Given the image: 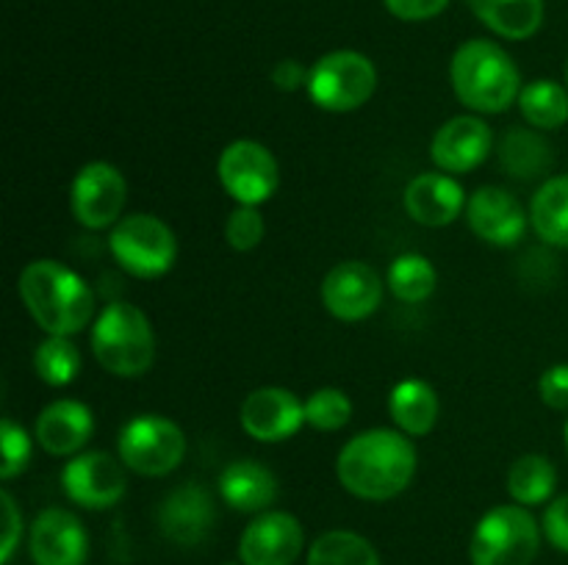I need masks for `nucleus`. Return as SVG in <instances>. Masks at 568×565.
<instances>
[{"label":"nucleus","mask_w":568,"mask_h":565,"mask_svg":"<svg viewBox=\"0 0 568 565\" xmlns=\"http://www.w3.org/2000/svg\"><path fill=\"white\" fill-rule=\"evenodd\" d=\"M342 485L353 496L386 502L403 493L416 474V449L397 430H366L342 449L336 463Z\"/></svg>","instance_id":"obj_1"},{"label":"nucleus","mask_w":568,"mask_h":565,"mask_svg":"<svg viewBox=\"0 0 568 565\" xmlns=\"http://www.w3.org/2000/svg\"><path fill=\"white\" fill-rule=\"evenodd\" d=\"M20 297L33 321L50 336H75L94 310V297L83 277L59 260H31L20 275Z\"/></svg>","instance_id":"obj_2"},{"label":"nucleus","mask_w":568,"mask_h":565,"mask_svg":"<svg viewBox=\"0 0 568 565\" xmlns=\"http://www.w3.org/2000/svg\"><path fill=\"white\" fill-rule=\"evenodd\" d=\"M449 75L460 103L480 114H503L521 94L514 59L488 39L460 44L453 55Z\"/></svg>","instance_id":"obj_3"},{"label":"nucleus","mask_w":568,"mask_h":565,"mask_svg":"<svg viewBox=\"0 0 568 565\" xmlns=\"http://www.w3.org/2000/svg\"><path fill=\"white\" fill-rule=\"evenodd\" d=\"M92 352L116 377H142L155 360L150 319L131 302L105 305L92 327Z\"/></svg>","instance_id":"obj_4"},{"label":"nucleus","mask_w":568,"mask_h":565,"mask_svg":"<svg viewBox=\"0 0 568 565\" xmlns=\"http://www.w3.org/2000/svg\"><path fill=\"white\" fill-rule=\"evenodd\" d=\"M538 524L525 504H499L475 526L471 565H530L538 554Z\"/></svg>","instance_id":"obj_5"},{"label":"nucleus","mask_w":568,"mask_h":565,"mask_svg":"<svg viewBox=\"0 0 568 565\" xmlns=\"http://www.w3.org/2000/svg\"><path fill=\"white\" fill-rule=\"evenodd\" d=\"M111 255L133 277L153 280L166 275L178 258V238L166 222L150 214H131L111 227Z\"/></svg>","instance_id":"obj_6"},{"label":"nucleus","mask_w":568,"mask_h":565,"mask_svg":"<svg viewBox=\"0 0 568 565\" xmlns=\"http://www.w3.org/2000/svg\"><path fill=\"white\" fill-rule=\"evenodd\" d=\"M305 86L320 109L344 114L361 109L375 94L377 70L364 53L333 50L316 61Z\"/></svg>","instance_id":"obj_7"},{"label":"nucleus","mask_w":568,"mask_h":565,"mask_svg":"<svg viewBox=\"0 0 568 565\" xmlns=\"http://www.w3.org/2000/svg\"><path fill=\"white\" fill-rule=\"evenodd\" d=\"M120 460L142 476H164L181 465L186 454V438L175 421L164 415H139L120 432Z\"/></svg>","instance_id":"obj_8"},{"label":"nucleus","mask_w":568,"mask_h":565,"mask_svg":"<svg viewBox=\"0 0 568 565\" xmlns=\"http://www.w3.org/2000/svg\"><path fill=\"white\" fill-rule=\"evenodd\" d=\"M220 183L239 205H261L275 194L281 175H277V161L264 144L253 138H239L227 144L220 155Z\"/></svg>","instance_id":"obj_9"},{"label":"nucleus","mask_w":568,"mask_h":565,"mask_svg":"<svg viewBox=\"0 0 568 565\" xmlns=\"http://www.w3.org/2000/svg\"><path fill=\"white\" fill-rule=\"evenodd\" d=\"M125 194L128 186L122 172L105 161H92L72 181V214L89 230H103V227L116 225L122 205H125Z\"/></svg>","instance_id":"obj_10"},{"label":"nucleus","mask_w":568,"mask_h":565,"mask_svg":"<svg viewBox=\"0 0 568 565\" xmlns=\"http://www.w3.org/2000/svg\"><path fill=\"white\" fill-rule=\"evenodd\" d=\"M64 493L87 510H109L125 496V471L109 452H83L61 471Z\"/></svg>","instance_id":"obj_11"},{"label":"nucleus","mask_w":568,"mask_h":565,"mask_svg":"<svg viewBox=\"0 0 568 565\" xmlns=\"http://www.w3.org/2000/svg\"><path fill=\"white\" fill-rule=\"evenodd\" d=\"M383 299L381 275L364 260L333 266L322 282V302L336 319L361 321L377 310Z\"/></svg>","instance_id":"obj_12"},{"label":"nucleus","mask_w":568,"mask_h":565,"mask_svg":"<svg viewBox=\"0 0 568 565\" xmlns=\"http://www.w3.org/2000/svg\"><path fill=\"white\" fill-rule=\"evenodd\" d=\"M303 526L292 513H261L247 524L239 541L244 565H294L303 552Z\"/></svg>","instance_id":"obj_13"},{"label":"nucleus","mask_w":568,"mask_h":565,"mask_svg":"<svg viewBox=\"0 0 568 565\" xmlns=\"http://www.w3.org/2000/svg\"><path fill=\"white\" fill-rule=\"evenodd\" d=\"M305 424V404L286 388H258L242 404V427L250 438L277 443Z\"/></svg>","instance_id":"obj_14"},{"label":"nucleus","mask_w":568,"mask_h":565,"mask_svg":"<svg viewBox=\"0 0 568 565\" xmlns=\"http://www.w3.org/2000/svg\"><path fill=\"white\" fill-rule=\"evenodd\" d=\"M89 537L78 515L50 507L31 526V557L37 565H87Z\"/></svg>","instance_id":"obj_15"},{"label":"nucleus","mask_w":568,"mask_h":565,"mask_svg":"<svg viewBox=\"0 0 568 565\" xmlns=\"http://www.w3.org/2000/svg\"><path fill=\"white\" fill-rule=\"evenodd\" d=\"M214 499L205 491L203 485H189L175 487L170 496L161 502L159 510V526L161 535L166 541L178 543V546H197L214 530Z\"/></svg>","instance_id":"obj_16"},{"label":"nucleus","mask_w":568,"mask_h":565,"mask_svg":"<svg viewBox=\"0 0 568 565\" xmlns=\"http://www.w3.org/2000/svg\"><path fill=\"white\" fill-rule=\"evenodd\" d=\"M466 216L483 242L510 247L519 242L527 230V214L519 199L499 186H483L466 203Z\"/></svg>","instance_id":"obj_17"},{"label":"nucleus","mask_w":568,"mask_h":565,"mask_svg":"<svg viewBox=\"0 0 568 565\" xmlns=\"http://www.w3.org/2000/svg\"><path fill=\"white\" fill-rule=\"evenodd\" d=\"M491 153V131L480 116H455L444 122L433 136L430 155L438 170L444 172H471Z\"/></svg>","instance_id":"obj_18"},{"label":"nucleus","mask_w":568,"mask_h":565,"mask_svg":"<svg viewBox=\"0 0 568 565\" xmlns=\"http://www.w3.org/2000/svg\"><path fill=\"white\" fill-rule=\"evenodd\" d=\"M466 194L458 181L442 172H425L405 188V210L410 219L427 227H444L460 216Z\"/></svg>","instance_id":"obj_19"},{"label":"nucleus","mask_w":568,"mask_h":565,"mask_svg":"<svg viewBox=\"0 0 568 565\" xmlns=\"http://www.w3.org/2000/svg\"><path fill=\"white\" fill-rule=\"evenodd\" d=\"M92 430L94 419L87 404L75 402V399H59L39 413L37 443L48 454L64 458V454H75L78 449L87 446Z\"/></svg>","instance_id":"obj_20"},{"label":"nucleus","mask_w":568,"mask_h":565,"mask_svg":"<svg viewBox=\"0 0 568 565\" xmlns=\"http://www.w3.org/2000/svg\"><path fill=\"white\" fill-rule=\"evenodd\" d=\"M220 493L239 513H264L277 499V476L255 460H233L222 471Z\"/></svg>","instance_id":"obj_21"},{"label":"nucleus","mask_w":568,"mask_h":565,"mask_svg":"<svg viewBox=\"0 0 568 565\" xmlns=\"http://www.w3.org/2000/svg\"><path fill=\"white\" fill-rule=\"evenodd\" d=\"M388 410H392L394 424L405 435L422 438L436 427L442 402H438V393L433 391V386H427L425 380H403L399 386H394Z\"/></svg>","instance_id":"obj_22"},{"label":"nucleus","mask_w":568,"mask_h":565,"mask_svg":"<svg viewBox=\"0 0 568 565\" xmlns=\"http://www.w3.org/2000/svg\"><path fill=\"white\" fill-rule=\"evenodd\" d=\"M469 9L505 39H527L541 28L544 0H466Z\"/></svg>","instance_id":"obj_23"},{"label":"nucleus","mask_w":568,"mask_h":565,"mask_svg":"<svg viewBox=\"0 0 568 565\" xmlns=\"http://www.w3.org/2000/svg\"><path fill=\"white\" fill-rule=\"evenodd\" d=\"M499 164L519 181H532L552 170V147L530 127H510L499 144Z\"/></svg>","instance_id":"obj_24"},{"label":"nucleus","mask_w":568,"mask_h":565,"mask_svg":"<svg viewBox=\"0 0 568 565\" xmlns=\"http://www.w3.org/2000/svg\"><path fill=\"white\" fill-rule=\"evenodd\" d=\"M530 219L544 242L568 249V175L552 177L538 188Z\"/></svg>","instance_id":"obj_25"},{"label":"nucleus","mask_w":568,"mask_h":565,"mask_svg":"<svg viewBox=\"0 0 568 565\" xmlns=\"http://www.w3.org/2000/svg\"><path fill=\"white\" fill-rule=\"evenodd\" d=\"M558 471L544 454H521L508 471V493L519 504H544L555 493Z\"/></svg>","instance_id":"obj_26"},{"label":"nucleus","mask_w":568,"mask_h":565,"mask_svg":"<svg viewBox=\"0 0 568 565\" xmlns=\"http://www.w3.org/2000/svg\"><path fill=\"white\" fill-rule=\"evenodd\" d=\"M519 109L532 127L555 131L568 122V89L547 78L527 83L519 94Z\"/></svg>","instance_id":"obj_27"},{"label":"nucleus","mask_w":568,"mask_h":565,"mask_svg":"<svg viewBox=\"0 0 568 565\" xmlns=\"http://www.w3.org/2000/svg\"><path fill=\"white\" fill-rule=\"evenodd\" d=\"M308 565H381L375 546L347 530L325 532L308 552Z\"/></svg>","instance_id":"obj_28"},{"label":"nucleus","mask_w":568,"mask_h":565,"mask_svg":"<svg viewBox=\"0 0 568 565\" xmlns=\"http://www.w3.org/2000/svg\"><path fill=\"white\" fill-rule=\"evenodd\" d=\"M436 282L438 275L425 255H399L392 264V269H388V286H392V294L410 305L425 302V299L436 291Z\"/></svg>","instance_id":"obj_29"},{"label":"nucleus","mask_w":568,"mask_h":565,"mask_svg":"<svg viewBox=\"0 0 568 565\" xmlns=\"http://www.w3.org/2000/svg\"><path fill=\"white\" fill-rule=\"evenodd\" d=\"M33 369L48 386H70L81 371V352L67 336H50L37 347Z\"/></svg>","instance_id":"obj_30"},{"label":"nucleus","mask_w":568,"mask_h":565,"mask_svg":"<svg viewBox=\"0 0 568 565\" xmlns=\"http://www.w3.org/2000/svg\"><path fill=\"white\" fill-rule=\"evenodd\" d=\"M353 419V402L338 388H320L305 402V421L322 432L342 430Z\"/></svg>","instance_id":"obj_31"},{"label":"nucleus","mask_w":568,"mask_h":565,"mask_svg":"<svg viewBox=\"0 0 568 565\" xmlns=\"http://www.w3.org/2000/svg\"><path fill=\"white\" fill-rule=\"evenodd\" d=\"M266 233V222L264 216L258 214V208L253 205H239L225 222V238L233 249L239 253H247V249L258 247L261 238Z\"/></svg>","instance_id":"obj_32"},{"label":"nucleus","mask_w":568,"mask_h":565,"mask_svg":"<svg viewBox=\"0 0 568 565\" xmlns=\"http://www.w3.org/2000/svg\"><path fill=\"white\" fill-rule=\"evenodd\" d=\"M0 446H3L0 476L3 480H14L17 474H22L28 460H31V438H28V432L20 424H14L11 419H3V424H0Z\"/></svg>","instance_id":"obj_33"},{"label":"nucleus","mask_w":568,"mask_h":565,"mask_svg":"<svg viewBox=\"0 0 568 565\" xmlns=\"http://www.w3.org/2000/svg\"><path fill=\"white\" fill-rule=\"evenodd\" d=\"M538 391L552 410H568V363L549 366L541 374Z\"/></svg>","instance_id":"obj_34"},{"label":"nucleus","mask_w":568,"mask_h":565,"mask_svg":"<svg viewBox=\"0 0 568 565\" xmlns=\"http://www.w3.org/2000/svg\"><path fill=\"white\" fill-rule=\"evenodd\" d=\"M544 535L555 548L568 554V493L555 499L544 513Z\"/></svg>","instance_id":"obj_35"},{"label":"nucleus","mask_w":568,"mask_h":565,"mask_svg":"<svg viewBox=\"0 0 568 565\" xmlns=\"http://www.w3.org/2000/svg\"><path fill=\"white\" fill-rule=\"evenodd\" d=\"M449 6V0H386V9L405 22H419L438 17Z\"/></svg>","instance_id":"obj_36"},{"label":"nucleus","mask_w":568,"mask_h":565,"mask_svg":"<svg viewBox=\"0 0 568 565\" xmlns=\"http://www.w3.org/2000/svg\"><path fill=\"white\" fill-rule=\"evenodd\" d=\"M0 502H3V513H6V541H3V554H0V563H9L11 554H14V548H17V541H20L22 518H20V510H17L14 499H11V493H0Z\"/></svg>","instance_id":"obj_37"},{"label":"nucleus","mask_w":568,"mask_h":565,"mask_svg":"<svg viewBox=\"0 0 568 565\" xmlns=\"http://www.w3.org/2000/svg\"><path fill=\"white\" fill-rule=\"evenodd\" d=\"M308 75L311 72L305 70L300 61L286 59V61H281L275 70H272V83H275L281 92H294V89H300L303 83H308Z\"/></svg>","instance_id":"obj_38"},{"label":"nucleus","mask_w":568,"mask_h":565,"mask_svg":"<svg viewBox=\"0 0 568 565\" xmlns=\"http://www.w3.org/2000/svg\"><path fill=\"white\" fill-rule=\"evenodd\" d=\"M566 89H568V61H566Z\"/></svg>","instance_id":"obj_39"},{"label":"nucleus","mask_w":568,"mask_h":565,"mask_svg":"<svg viewBox=\"0 0 568 565\" xmlns=\"http://www.w3.org/2000/svg\"><path fill=\"white\" fill-rule=\"evenodd\" d=\"M566 449H568V424H566Z\"/></svg>","instance_id":"obj_40"},{"label":"nucleus","mask_w":568,"mask_h":565,"mask_svg":"<svg viewBox=\"0 0 568 565\" xmlns=\"http://www.w3.org/2000/svg\"><path fill=\"white\" fill-rule=\"evenodd\" d=\"M227 565H236V563H227Z\"/></svg>","instance_id":"obj_41"}]
</instances>
